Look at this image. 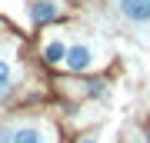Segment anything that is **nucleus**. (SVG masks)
<instances>
[{
    "label": "nucleus",
    "mask_w": 150,
    "mask_h": 143,
    "mask_svg": "<svg viewBox=\"0 0 150 143\" xmlns=\"http://www.w3.org/2000/svg\"><path fill=\"white\" fill-rule=\"evenodd\" d=\"M64 63L74 70V73H80V70H90L93 67V47H87V43H77V47L67 50Z\"/></svg>",
    "instance_id": "obj_3"
},
{
    "label": "nucleus",
    "mask_w": 150,
    "mask_h": 143,
    "mask_svg": "<svg viewBox=\"0 0 150 143\" xmlns=\"http://www.w3.org/2000/svg\"><path fill=\"white\" fill-rule=\"evenodd\" d=\"M0 143H54L43 127H13L0 133Z\"/></svg>",
    "instance_id": "obj_1"
},
{
    "label": "nucleus",
    "mask_w": 150,
    "mask_h": 143,
    "mask_svg": "<svg viewBox=\"0 0 150 143\" xmlns=\"http://www.w3.org/2000/svg\"><path fill=\"white\" fill-rule=\"evenodd\" d=\"M43 57H47V63H64V57H67V47H64L60 40H54V43H47Z\"/></svg>",
    "instance_id": "obj_5"
},
{
    "label": "nucleus",
    "mask_w": 150,
    "mask_h": 143,
    "mask_svg": "<svg viewBox=\"0 0 150 143\" xmlns=\"http://www.w3.org/2000/svg\"><path fill=\"white\" fill-rule=\"evenodd\" d=\"M117 7L134 27H150V0H117Z\"/></svg>",
    "instance_id": "obj_2"
},
{
    "label": "nucleus",
    "mask_w": 150,
    "mask_h": 143,
    "mask_svg": "<svg viewBox=\"0 0 150 143\" xmlns=\"http://www.w3.org/2000/svg\"><path fill=\"white\" fill-rule=\"evenodd\" d=\"M80 143H97V140H93V137H87V140H80Z\"/></svg>",
    "instance_id": "obj_7"
},
{
    "label": "nucleus",
    "mask_w": 150,
    "mask_h": 143,
    "mask_svg": "<svg viewBox=\"0 0 150 143\" xmlns=\"http://www.w3.org/2000/svg\"><path fill=\"white\" fill-rule=\"evenodd\" d=\"M60 13H64V4H60V0H33V4H30V20L33 23L57 20Z\"/></svg>",
    "instance_id": "obj_4"
},
{
    "label": "nucleus",
    "mask_w": 150,
    "mask_h": 143,
    "mask_svg": "<svg viewBox=\"0 0 150 143\" xmlns=\"http://www.w3.org/2000/svg\"><path fill=\"white\" fill-rule=\"evenodd\" d=\"M10 63H7V60H0V93H4L7 90V87H10Z\"/></svg>",
    "instance_id": "obj_6"
}]
</instances>
